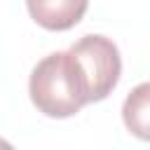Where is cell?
<instances>
[{
    "mask_svg": "<svg viewBox=\"0 0 150 150\" xmlns=\"http://www.w3.org/2000/svg\"><path fill=\"white\" fill-rule=\"evenodd\" d=\"M70 49L87 75L91 103L103 101L117 87L120 75H122V56H120L117 45L105 35L91 33V35L80 38Z\"/></svg>",
    "mask_w": 150,
    "mask_h": 150,
    "instance_id": "obj_2",
    "label": "cell"
},
{
    "mask_svg": "<svg viewBox=\"0 0 150 150\" xmlns=\"http://www.w3.org/2000/svg\"><path fill=\"white\" fill-rule=\"evenodd\" d=\"M30 19L45 30H70L89 7V0H26Z\"/></svg>",
    "mask_w": 150,
    "mask_h": 150,
    "instance_id": "obj_3",
    "label": "cell"
},
{
    "mask_svg": "<svg viewBox=\"0 0 150 150\" xmlns=\"http://www.w3.org/2000/svg\"><path fill=\"white\" fill-rule=\"evenodd\" d=\"M28 94L33 105L54 120L73 117L91 103L87 75L73 49L54 52L38 61L30 70Z\"/></svg>",
    "mask_w": 150,
    "mask_h": 150,
    "instance_id": "obj_1",
    "label": "cell"
},
{
    "mask_svg": "<svg viewBox=\"0 0 150 150\" xmlns=\"http://www.w3.org/2000/svg\"><path fill=\"white\" fill-rule=\"evenodd\" d=\"M122 122L129 134L150 141V82L134 87L122 103Z\"/></svg>",
    "mask_w": 150,
    "mask_h": 150,
    "instance_id": "obj_4",
    "label": "cell"
}]
</instances>
